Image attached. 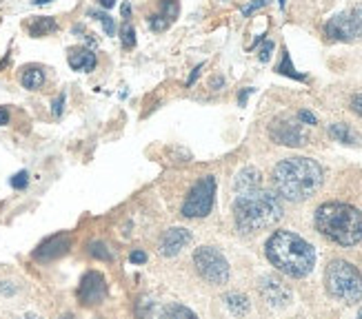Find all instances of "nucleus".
Returning <instances> with one entry per match:
<instances>
[{"mask_svg": "<svg viewBox=\"0 0 362 319\" xmlns=\"http://www.w3.org/2000/svg\"><path fill=\"white\" fill-rule=\"evenodd\" d=\"M280 198L289 202L309 200L322 184V167L311 157H287L272 173Z\"/></svg>", "mask_w": 362, "mask_h": 319, "instance_id": "1", "label": "nucleus"}, {"mask_svg": "<svg viewBox=\"0 0 362 319\" xmlns=\"http://www.w3.org/2000/svg\"><path fill=\"white\" fill-rule=\"evenodd\" d=\"M267 260H269L280 273L289 277H307L316 266V251L313 246L291 231H276L264 244Z\"/></svg>", "mask_w": 362, "mask_h": 319, "instance_id": "2", "label": "nucleus"}, {"mask_svg": "<svg viewBox=\"0 0 362 319\" xmlns=\"http://www.w3.org/2000/svg\"><path fill=\"white\" fill-rule=\"evenodd\" d=\"M282 217V202L267 188L238 193L233 200V219L240 233H258L274 227Z\"/></svg>", "mask_w": 362, "mask_h": 319, "instance_id": "3", "label": "nucleus"}, {"mask_svg": "<svg viewBox=\"0 0 362 319\" xmlns=\"http://www.w3.org/2000/svg\"><path fill=\"white\" fill-rule=\"evenodd\" d=\"M316 229L340 246H356L362 239V213L351 204L327 202L316 211Z\"/></svg>", "mask_w": 362, "mask_h": 319, "instance_id": "4", "label": "nucleus"}, {"mask_svg": "<svg viewBox=\"0 0 362 319\" xmlns=\"http://www.w3.org/2000/svg\"><path fill=\"white\" fill-rule=\"evenodd\" d=\"M325 284L329 295L344 304H356L362 299V275L351 262L334 260L325 270Z\"/></svg>", "mask_w": 362, "mask_h": 319, "instance_id": "5", "label": "nucleus"}, {"mask_svg": "<svg viewBox=\"0 0 362 319\" xmlns=\"http://www.w3.org/2000/svg\"><path fill=\"white\" fill-rule=\"evenodd\" d=\"M194 266L202 279L214 286H220L229 279V262L225 255L214 246H200L194 253Z\"/></svg>", "mask_w": 362, "mask_h": 319, "instance_id": "6", "label": "nucleus"}, {"mask_svg": "<svg viewBox=\"0 0 362 319\" xmlns=\"http://www.w3.org/2000/svg\"><path fill=\"white\" fill-rule=\"evenodd\" d=\"M216 200V178L214 175H204L202 180H198L189 195L182 204V215L185 217H204L209 215L214 209Z\"/></svg>", "mask_w": 362, "mask_h": 319, "instance_id": "7", "label": "nucleus"}, {"mask_svg": "<svg viewBox=\"0 0 362 319\" xmlns=\"http://www.w3.org/2000/svg\"><path fill=\"white\" fill-rule=\"evenodd\" d=\"M325 36L336 42H354L362 36V23L356 11H342L329 18L325 25Z\"/></svg>", "mask_w": 362, "mask_h": 319, "instance_id": "8", "label": "nucleus"}, {"mask_svg": "<svg viewBox=\"0 0 362 319\" xmlns=\"http://www.w3.org/2000/svg\"><path fill=\"white\" fill-rule=\"evenodd\" d=\"M269 136L276 145H285V147H303L307 142L303 126L293 120H287V118L274 120L269 124Z\"/></svg>", "mask_w": 362, "mask_h": 319, "instance_id": "9", "label": "nucleus"}, {"mask_svg": "<svg viewBox=\"0 0 362 319\" xmlns=\"http://www.w3.org/2000/svg\"><path fill=\"white\" fill-rule=\"evenodd\" d=\"M107 297V282L103 273L98 270H89L83 275L81 286H78V299H81L83 306H96Z\"/></svg>", "mask_w": 362, "mask_h": 319, "instance_id": "10", "label": "nucleus"}, {"mask_svg": "<svg viewBox=\"0 0 362 319\" xmlns=\"http://www.w3.org/2000/svg\"><path fill=\"white\" fill-rule=\"evenodd\" d=\"M69 244H71L69 235H65V233L54 235V237H49V239H45V242L36 248L34 258H36L38 262H54V260L62 258V255H65V253L69 251Z\"/></svg>", "mask_w": 362, "mask_h": 319, "instance_id": "11", "label": "nucleus"}, {"mask_svg": "<svg viewBox=\"0 0 362 319\" xmlns=\"http://www.w3.org/2000/svg\"><path fill=\"white\" fill-rule=\"evenodd\" d=\"M189 242H192V233L182 227H178V229H169L160 237L158 248H160V255H165V258H174V255H178Z\"/></svg>", "mask_w": 362, "mask_h": 319, "instance_id": "12", "label": "nucleus"}, {"mask_svg": "<svg viewBox=\"0 0 362 319\" xmlns=\"http://www.w3.org/2000/svg\"><path fill=\"white\" fill-rule=\"evenodd\" d=\"M260 293L272 306H285L287 301L291 299L289 289H287V286H282L276 277H264L260 282Z\"/></svg>", "mask_w": 362, "mask_h": 319, "instance_id": "13", "label": "nucleus"}, {"mask_svg": "<svg viewBox=\"0 0 362 319\" xmlns=\"http://www.w3.org/2000/svg\"><path fill=\"white\" fill-rule=\"evenodd\" d=\"M260 186H262V178L254 167H247L235 175V182H233L235 193H247V191H256Z\"/></svg>", "mask_w": 362, "mask_h": 319, "instance_id": "14", "label": "nucleus"}, {"mask_svg": "<svg viewBox=\"0 0 362 319\" xmlns=\"http://www.w3.org/2000/svg\"><path fill=\"white\" fill-rule=\"evenodd\" d=\"M69 67L74 71H93L96 69V54L89 52V49H83V47H78V49H71L69 52Z\"/></svg>", "mask_w": 362, "mask_h": 319, "instance_id": "15", "label": "nucleus"}, {"mask_svg": "<svg viewBox=\"0 0 362 319\" xmlns=\"http://www.w3.org/2000/svg\"><path fill=\"white\" fill-rule=\"evenodd\" d=\"M329 136L338 142H342V145H360V136L344 122H336V124L329 126Z\"/></svg>", "mask_w": 362, "mask_h": 319, "instance_id": "16", "label": "nucleus"}, {"mask_svg": "<svg viewBox=\"0 0 362 319\" xmlns=\"http://www.w3.org/2000/svg\"><path fill=\"white\" fill-rule=\"evenodd\" d=\"M176 13H178L176 0H165V3H163V13L151 16V20H149V23H151V27H153V29H165L167 25L174 23Z\"/></svg>", "mask_w": 362, "mask_h": 319, "instance_id": "17", "label": "nucleus"}, {"mask_svg": "<svg viewBox=\"0 0 362 319\" xmlns=\"http://www.w3.org/2000/svg\"><path fill=\"white\" fill-rule=\"evenodd\" d=\"M21 85L29 91H38L45 85V71L38 67H27L21 76Z\"/></svg>", "mask_w": 362, "mask_h": 319, "instance_id": "18", "label": "nucleus"}, {"mask_svg": "<svg viewBox=\"0 0 362 319\" xmlns=\"http://www.w3.org/2000/svg\"><path fill=\"white\" fill-rule=\"evenodd\" d=\"M58 29L56 20L54 18H36L34 23H29V34L31 36H47V34H54Z\"/></svg>", "mask_w": 362, "mask_h": 319, "instance_id": "19", "label": "nucleus"}, {"mask_svg": "<svg viewBox=\"0 0 362 319\" xmlns=\"http://www.w3.org/2000/svg\"><path fill=\"white\" fill-rule=\"evenodd\" d=\"M165 317L167 319H198L194 311H189L187 306L182 304H169L165 308Z\"/></svg>", "mask_w": 362, "mask_h": 319, "instance_id": "20", "label": "nucleus"}, {"mask_svg": "<svg viewBox=\"0 0 362 319\" xmlns=\"http://www.w3.org/2000/svg\"><path fill=\"white\" fill-rule=\"evenodd\" d=\"M227 306L233 315H245L249 311V301L245 295H227Z\"/></svg>", "mask_w": 362, "mask_h": 319, "instance_id": "21", "label": "nucleus"}, {"mask_svg": "<svg viewBox=\"0 0 362 319\" xmlns=\"http://www.w3.org/2000/svg\"><path fill=\"white\" fill-rule=\"evenodd\" d=\"M89 255H91V258H96V260H103V262H112V253H109L107 244H103V242H91L89 244Z\"/></svg>", "mask_w": 362, "mask_h": 319, "instance_id": "22", "label": "nucleus"}, {"mask_svg": "<svg viewBox=\"0 0 362 319\" xmlns=\"http://www.w3.org/2000/svg\"><path fill=\"white\" fill-rule=\"evenodd\" d=\"M278 73H285V76H291V78H298V80H305V76H300V73H296V69L291 67V58H289V54L285 52L282 54V62L278 65V69H276Z\"/></svg>", "mask_w": 362, "mask_h": 319, "instance_id": "23", "label": "nucleus"}, {"mask_svg": "<svg viewBox=\"0 0 362 319\" xmlns=\"http://www.w3.org/2000/svg\"><path fill=\"white\" fill-rule=\"evenodd\" d=\"M120 40H122L124 47H127V49H132V47L136 44V31H134V27L129 23L122 25V29H120Z\"/></svg>", "mask_w": 362, "mask_h": 319, "instance_id": "24", "label": "nucleus"}, {"mask_svg": "<svg viewBox=\"0 0 362 319\" xmlns=\"http://www.w3.org/2000/svg\"><path fill=\"white\" fill-rule=\"evenodd\" d=\"M96 18L105 25V31H107V36H114V31H116V27H114V20H112V16L109 13H93Z\"/></svg>", "mask_w": 362, "mask_h": 319, "instance_id": "25", "label": "nucleus"}, {"mask_svg": "<svg viewBox=\"0 0 362 319\" xmlns=\"http://www.w3.org/2000/svg\"><path fill=\"white\" fill-rule=\"evenodd\" d=\"M27 182H29V175H27V171H21V173H16L13 178H11V186L13 188H25L27 186Z\"/></svg>", "mask_w": 362, "mask_h": 319, "instance_id": "26", "label": "nucleus"}, {"mask_svg": "<svg viewBox=\"0 0 362 319\" xmlns=\"http://www.w3.org/2000/svg\"><path fill=\"white\" fill-rule=\"evenodd\" d=\"M351 109H354V114H358L362 118V93H358L351 98Z\"/></svg>", "mask_w": 362, "mask_h": 319, "instance_id": "27", "label": "nucleus"}, {"mask_svg": "<svg viewBox=\"0 0 362 319\" xmlns=\"http://www.w3.org/2000/svg\"><path fill=\"white\" fill-rule=\"evenodd\" d=\"M298 120H300V122H307V124H318L316 116L309 114V111H300V114H298Z\"/></svg>", "mask_w": 362, "mask_h": 319, "instance_id": "28", "label": "nucleus"}, {"mask_svg": "<svg viewBox=\"0 0 362 319\" xmlns=\"http://www.w3.org/2000/svg\"><path fill=\"white\" fill-rule=\"evenodd\" d=\"M129 260H132L134 264H145V262H147V255H145L143 251H134V253L129 255Z\"/></svg>", "mask_w": 362, "mask_h": 319, "instance_id": "29", "label": "nucleus"}, {"mask_svg": "<svg viewBox=\"0 0 362 319\" xmlns=\"http://www.w3.org/2000/svg\"><path fill=\"white\" fill-rule=\"evenodd\" d=\"M272 49H274V42H267V44L262 47V54H260V60H269V56H272Z\"/></svg>", "mask_w": 362, "mask_h": 319, "instance_id": "30", "label": "nucleus"}, {"mask_svg": "<svg viewBox=\"0 0 362 319\" xmlns=\"http://www.w3.org/2000/svg\"><path fill=\"white\" fill-rule=\"evenodd\" d=\"M62 104H65V95H58V100L54 102V114H56V116L62 114Z\"/></svg>", "mask_w": 362, "mask_h": 319, "instance_id": "31", "label": "nucleus"}, {"mask_svg": "<svg viewBox=\"0 0 362 319\" xmlns=\"http://www.w3.org/2000/svg\"><path fill=\"white\" fill-rule=\"evenodd\" d=\"M262 5H267V0H256V3H254V5H249V7H245V9H243V13H245V16H249L251 11H254V9H258V7H262Z\"/></svg>", "mask_w": 362, "mask_h": 319, "instance_id": "32", "label": "nucleus"}, {"mask_svg": "<svg viewBox=\"0 0 362 319\" xmlns=\"http://www.w3.org/2000/svg\"><path fill=\"white\" fill-rule=\"evenodd\" d=\"M202 67H204V65H198V67L194 69V73H192V78H189V80H187V85H194V83H196V78L200 76V71H202Z\"/></svg>", "mask_w": 362, "mask_h": 319, "instance_id": "33", "label": "nucleus"}, {"mask_svg": "<svg viewBox=\"0 0 362 319\" xmlns=\"http://www.w3.org/2000/svg\"><path fill=\"white\" fill-rule=\"evenodd\" d=\"M9 122V114H7V109H0V126L7 124Z\"/></svg>", "mask_w": 362, "mask_h": 319, "instance_id": "34", "label": "nucleus"}, {"mask_svg": "<svg viewBox=\"0 0 362 319\" xmlns=\"http://www.w3.org/2000/svg\"><path fill=\"white\" fill-rule=\"evenodd\" d=\"M100 5L109 9V7H114V5H116V0H100Z\"/></svg>", "mask_w": 362, "mask_h": 319, "instance_id": "35", "label": "nucleus"}, {"mask_svg": "<svg viewBox=\"0 0 362 319\" xmlns=\"http://www.w3.org/2000/svg\"><path fill=\"white\" fill-rule=\"evenodd\" d=\"M354 11H356V16H358V18H360V23H362V3H360V5H358V7H356Z\"/></svg>", "mask_w": 362, "mask_h": 319, "instance_id": "36", "label": "nucleus"}, {"mask_svg": "<svg viewBox=\"0 0 362 319\" xmlns=\"http://www.w3.org/2000/svg\"><path fill=\"white\" fill-rule=\"evenodd\" d=\"M122 16H124V18H129V5L122 7Z\"/></svg>", "mask_w": 362, "mask_h": 319, "instance_id": "37", "label": "nucleus"}, {"mask_svg": "<svg viewBox=\"0 0 362 319\" xmlns=\"http://www.w3.org/2000/svg\"><path fill=\"white\" fill-rule=\"evenodd\" d=\"M60 319H76V315H71V313H67V315H62Z\"/></svg>", "mask_w": 362, "mask_h": 319, "instance_id": "38", "label": "nucleus"}, {"mask_svg": "<svg viewBox=\"0 0 362 319\" xmlns=\"http://www.w3.org/2000/svg\"><path fill=\"white\" fill-rule=\"evenodd\" d=\"M36 5H45V3H49V0H34Z\"/></svg>", "mask_w": 362, "mask_h": 319, "instance_id": "39", "label": "nucleus"}, {"mask_svg": "<svg viewBox=\"0 0 362 319\" xmlns=\"http://www.w3.org/2000/svg\"><path fill=\"white\" fill-rule=\"evenodd\" d=\"M23 319H40L38 315H27V317H23Z\"/></svg>", "mask_w": 362, "mask_h": 319, "instance_id": "40", "label": "nucleus"}, {"mask_svg": "<svg viewBox=\"0 0 362 319\" xmlns=\"http://www.w3.org/2000/svg\"><path fill=\"white\" fill-rule=\"evenodd\" d=\"M358 319H362V308H360V313H358Z\"/></svg>", "mask_w": 362, "mask_h": 319, "instance_id": "41", "label": "nucleus"}]
</instances>
